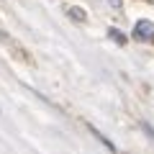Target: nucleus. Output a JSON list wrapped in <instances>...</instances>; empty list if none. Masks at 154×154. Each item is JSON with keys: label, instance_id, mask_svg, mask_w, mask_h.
I'll return each instance as SVG.
<instances>
[{"label": "nucleus", "instance_id": "1", "mask_svg": "<svg viewBox=\"0 0 154 154\" xmlns=\"http://www.w3.org/2000/svg\"><path fill=\"white\" fill-rule=\"evenodd\" d=\"M134 38H136V41H152L154 38V21H146V18L136 21V26H134Z\"/></svg>", "mask_w": 154, "mask_h": 154}, {"label": "nucleus", "instance_id": "4", "mask_svg": "<svg viewBox=\"0 0 154 154\" xmlns=\"http://www.w3.org/2000/svg\"><path fill=\"white\" fill-rule=\"evenodd\" d=\"M108 36H110V41H116L118 46H126V41H128V38L123 36V33L118 31V28H108Z\"/></svg>", "mask_w": 154, "mask_h": 154}, {"label": "nucleus", "instance_id": "3", "mask_svg": "<svg viewBox=\"0 0 154 154\" xmlns=\"http://www.w3.org/2000/svg\"><path fill=\"white\" fill-rule=\"evenodd\" d=\"M88 128H90V134H95V139H98L103 146H108V152H116V146H113V141H110V139H105V136H103V134H100L95 126H88Z\"/></svg>", "mask_w": 154, "mask_h": 154}, {"label": "nucleus", "instance_id": "5", "mask_svg": "<svg viewBox=\"0 0 154 154\" xmlns=\"http://www.w3.org/2000/svg\"><path fill=\"white\" fill-rule=\"evenodd\" d=\"M141 128H144V134L154 141V126H152V123H149V121H141Z\"/></svg>", "mask_w": 154, "mask_h": 154}, {"label": "nucleus", "instance_id": "2", "mask_svg": "<svg viewBox=\"0 0 154 154\" xmlns=\"http://www.w3.org/2000/svg\"><path fill=\"white\" fill-rule=\"evenodd\" d=\"M67 16H69L75 23H85V21H88V13H85L82 8H77V5H69V8H67Z\"/></svg>", "mask_w": 154, "mask_h": 154}]
</instances>
